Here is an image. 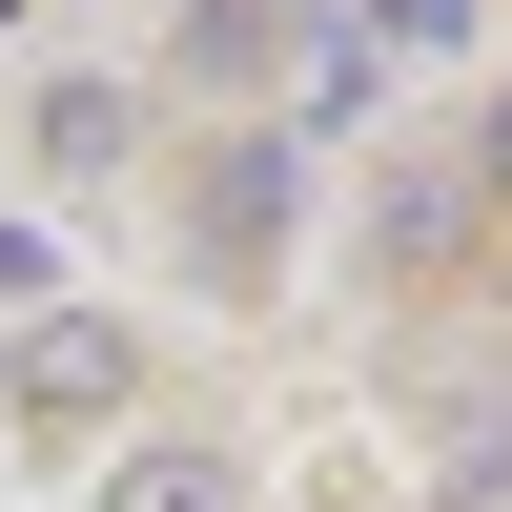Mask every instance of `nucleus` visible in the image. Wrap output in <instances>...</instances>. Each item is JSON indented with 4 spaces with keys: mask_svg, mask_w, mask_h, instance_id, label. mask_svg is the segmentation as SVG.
Returning <instances> with one entry per match:
<instances>
[{
    "mask_svg": "<svg viewBox=\"0 0 512 512\" xmlns=\"http://www.w3.org/2000/svg\"><path fill=\"white\" fill-rule=\"evenodd\" d=\"M451 21H472V0H390V41H451Z\"/></svg>",
    "mask_w": 512,
    "mask_h": 512,
    "instance_id": "6e6552de",
    "label": "nucleus"
},
{
    "mask_svg": "<svg viewBox=\"0 0 512 512\" xmlns=\"http://www.w3.org/2000/svg\"><path fill=\"white\" fill-rule=\"evenodd\" d=\"M287 205H308V144H287V123H226V144H205V246H226V267H287Z\"/></svg>",
    "mask_w": 512,
    "mask_h": 512,
    "instance_id": "f03ea898",
    "label": "nucleus"
},
{
    "mask_svg": "<svg viewBox=\"0 0 512 512\" xmlns=\"http://www.w3.org/2000/svg\"><path fill=\"white\" fill-rule=\"evenodd\" d=\"M41 287H62V246H41V226H0V308H41Z\"/></svg>",
    "mask_w": 512,
    "mask_h": 512,
    "instance_id": "0eeeda50",
    "label": "nucleus"
},
{
    "mask_svg": "<svg viewBox=\"0 0 512 512\" xmlns=\"http://www.w3.org/2000/svg\"><path fill=\"white\" fill-rule=\"evenodd\" d=\"M123 512H226V472H205V451L185 472H123Z\"/></svg>",
    "mask_w": 512,
    "mask_h": 512,
    "instance_id": "423d86ee",
    "label": "nucleus"
},
{
    "mask_svg": "<svg viewBox=\"0 0 512 512\" xmlns=\"http://www.w3.org/2000/svg\"><path fill=\"white\" fill-rule=\"evenodd\" d=\"M123 144H144V103H123V82H62V103H41V164H62V185H103Z\"/></svg>",
    "mask_w": 512,
    "mask_h": 512,
    "instance_id": "39448f33",
    "label": "nucleus"
},
{
    "mask_svg": "<svg viewBox=\"0 0 512 512\" xmlns=\"http://www.w3.org/2000/svg\"><path fill=\"white\" fill-rule=\"evenodd\" d=\"M0 390H21V431H103V410L144 390V328L123 308H21V369H0Z\"/></svg>",
    "mask_w": 512,
    "mask_h": 512,
    "instance_id": "f257e3e1",
    "label": "nucleus"
},
{
    "mask_svg": "<svg viewBox=\"0 0 512 512\" xmlns=\"http://www.w3.org/2000/svg\"><path fill=\"white\" fill-rule=\"evenodd\" d=\"M164 62H185V82H267V62H308V0H185Z\"/></svg>",
    "mask_w": 512,
    "mask_h": 512,
    "instance_id": "7ed1b4c3",
    "label": "nucleus"
},
{
    "mask_svg": "<svg viewBox=\"0 0 512 512\" xmlns=\"http://www.w3.org/2000/svg\"><path fill=\"white\" fill-rule=\"evenodd\" d=\"M492 185H512V123H492Z\"/></svg>",
    "mask_w": 512,
    "mask_h": 512,
    "instance_id": "1a4fd4ad",
    "label": "nucleus"
},
{
    "mask_svg": "<svg viewBox=\"0 0 512 512\" xmlns=\"http://www.w3.org/2000/svg\"><path fill=\"white\" fill-rule=\"evenodd\" d=\"M369 103H390V41H369V21H308V144H349Z\"/></svg>",
    "mask_w": 512,
    "mask_h": 512,
    "instance_id": "20e7f679",
    "label": "nucleus"
}]
</instances>
